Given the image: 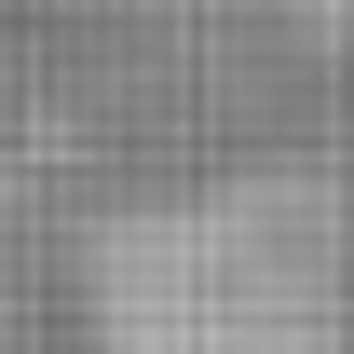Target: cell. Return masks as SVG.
I'll return each instance as SVG.
<instances>
[{"instance_id": "obj_1", "label": "cell", "mask_w": 354, "mask_h": 354, "mask_svg": "<svg viewBox=\"0 0 354 354\" xmlns=\"http://www.w3.org/2000/svg\"><path fill=\"white\" fill-rule=\"evenodd\" d=\"M95 354H327L354 313V218L313 177H191L95 232Z\"/></svg>"}]
</instances>
